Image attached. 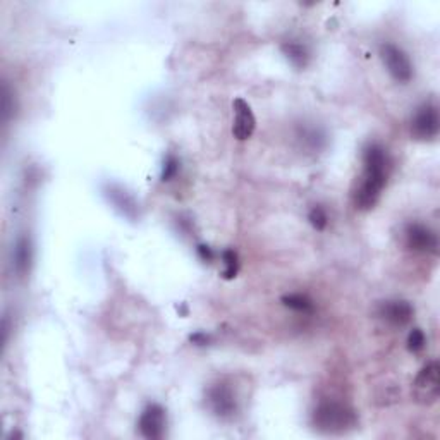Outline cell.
<instances>
[{
  "label": "cell",
  "mask_w": 440,
  "mask_h": 440,
  "mask_svg": "<svg viewBox=\"0 0 440 440\" xmlns=\"http://www.w3.org/2000/svg\"><path fill=\"white\" fill-rule=\"evenodd\" d=\"M389 169L391 160L387 150L378 143H370L363 150V176L353 191V201L358 210L367 211L377 205L382 189L387 184Z\"/></svg>",
  "instance_id": "obj_1"
},
{
  "label": "cell",
  "mask_w": 440,
  "mask_h": 440,
  "mask_svg": "<svg viewBox=\"0 0 440 440\" xmlns=\"http://www.w3.org/2000/svg\"><path fill=\"white\" fill-rule=\"evenodd\" d=\"M312 421L319 432L336 435L356 426V413L343 402L323 401L313 411Z\"/></svg>",
  "instance_id": "obj_2"
},
{
  "label": "cell",
  "mask_w": 440,
  "mask_h": 440,
  "mask_svg": "<svg viewBox=\"0 0 440 440\" xmlns=\"http://www.w3.org/2000/svg\"><path fill=\"white\" fill-rule=\"evenodd\" d=\"M440 117L439 108L432 102H425L416 108L411 119V135L421 141H432L439 136Z\"/></svg>",
  "instance_id": "obj_3"
},
{
  "label": "cell",
  "mask_w": 440,
  "mask_h": 440,
  "mask_svg": "<svg viewBox=\"0 0 440 440\" xmlns=\"http://www.w3.org/2000/svg\"><path fill=\"white\" fill-rule=\"evenodd\" d=\"M413 389H415L416 401L421 402V404L430 406L439 399L440 367L437 361H430L419 370V373L415 378V384H413Z\"/></svg>",
  "instance_id": "obj_4"
},
{
  "label": "cell",
  "mask_w": 440,
  "mask_h": 440,
  "mask_svg": "<svg viewBox=\"0 0 440 440\" xmlns=\"http://www.w3.org/2000/svg\"><path fill=\"white\" fill-rule=\"evenodd\" d=\"M380 57L384 60L385 67H387L389 74L394 78L397 83H409L413 80V64L409 57L402 49H399L394 43H384L380 47Z\"/></svg>",
  "instance_id": "obj_5"
},
{
  "label": "cell",
  "mask_w": 440,
  "mask_h": 440,
  "mask_svg": "<svg viewBox=\"0 0 440 440\" xmlns=\"http://www.w3.org/2000/svg\"><path fill=\"white\" fill-rule=\"evenodd\" d=\"M208 404L215 416L222 419H231L238 413L236 395L226 384H215L208 389Z\"/></svg>",
  "instance_id": "obj_6"
},
{
  "label": "cell",
  "mask_w": 440,
  "mask_h": 440,
  "mask_svg": "<svg viewBox=\"0 0 440 440\" xmlns=\"http://www.w3.org/2000/svg\"><path fill=\"white\" fill-rule=\"evenodd\" d=\"M404 234L409 250L430 255H437V251H439V238L428 226H423L418 222L408 224Z\"/></svg>",
  "instance_id": "obj_7"
},
{
  "label": "cell",
  "mask_w": 440,
  "mask_h": 440,
  "mask_svg": "<svg viewBox=\"0 0 440 440\" xmlns=\"http://www.w3.org/2000/svg\"><path fill=\"white\" fill-rule=\"evenodd\" d=\"M139 432L145 439L148 440H157L162 439L163 433H165L167 426V416L165 409L160 404H148L145 409H143L141 416H139Z\"/></svg>",
  "instance_id": "obj_8"
},
{
  "label": "cell",
  "mask_w": 440,
  "mask_h": 440,
  "mask_svg": "<svg viewBox=\"0 0 440 440\" xmlns=\"http://www.w3.org/2000/svg\"><path fill=\"white\" fill-rule=\"evenodd\" d=\"M234 111V124H233V135L234 138L244 141L253 136L255 129H257V119H255L253 111H251L250 104L243 98H236L233 102Z\"/></svg>",
  "instance_id": "obj_9"
},
{
  "label": "cell",
  "mask_w": 440,
  "mask_h": 440,
  "mask_svg": "<svg viewBox=\"0 0 440 440\" xmlns=\"http://www.w3.org/2000/svg\"><path fill=\"white\" fill-rule=\"evenodd\" d=\"M413 315H415V308L404 299H391L378 306V316L392 327L408 325L413 320Z\"/></svg>",
  "instance_id": "obj_10"
},
{
  "label": "cell",
  "mask_w": 440,
  "mask_h": 440,
  "mask_svg": "<svg viewBox=\"0 0 440 440\" xmlns=\"http://www.w3.org/2000/svg\"><path fill=\"white\" fill-rule=\"evenodd\" d=\"M12 265L19 277H25L32 267V243L26 236L18 238L12 250Z\"/></svg>",
  "instance_id": "obj_11"
},
{
  "label": "cell",
  "mask_w": 440,
  "mask_h": 440,
  "mask_svg": "<svg viewBox=\"0 0 440 440\" xmlns=\"http://www.w3.org/2000/svg\"><path fill=\"white\" fill-rule=\"evenodd\" d=\"M282 52L288 57L289 62L298 69H305L310 62V52L303 43L298 42H286L282 43Z\"/></svg>",
  "instance_id": "obj_12"
},
{
  "label": "cell",
  "mask_w": 440,
  "mask_h": 440,
  "mask_svg": "<svg viewBox=\"0 0 440 440\" xmlns=\"http://www.w3.org/2000/svg\"><path fill=\"white\" fill-rule=\"evenodd\" d=\"M282 305H284L286 308L298 313H312L313 310H315V305H313V301L306 294L284 296V298H282Z\"/></svg>",
  "instance_id": "obj_13"
},
{
  "label": "cell",
  "mask_w": 440,
  "mask_h": 440,
  "mask_svg": "<svg viewBox=\"0 0 440 440\" xmlns=\"http://www.w3.org/2000/svg\"><path fill=\"white\" fill-rule=\"evenodd\" d=\"M108 198L114 201V205L117 208H121L128 217H132L136 211V203L132 201V198L129 196L126 191L115 189V187H108Z\"/></svg>",
  "instance_id": "obj_14"
},
{
  "label": "cell",
  "mask_w": 440,
  "mask_h": 440,
  "mask_svg": "<svg viewBox=\"0 0 440 440\" xmlns=\"http://www.w3.org/2000/svg\"><path fill=\"white\" fill-rule=\"evenodd\" d=\"M222 260L224 267H226L222 272V277L231 281V279L236 277L238 272H240V258H238V253L234 250H226L222 253Z\"/></svg>",
  "instance_id": "obj_15"
},
{
  "label": "cell",
  "mask_w": 440,
  "mask_h": 440,
  "mask_svg": "<svg viewBox=\"0 0 440 440\" xmlns=\"http://www.w3.org/2000/svg\"><path fill=\"white\" fill-rule=\"evenodd\" d=\"M299 138L301 141H305V145H308L312 150H320L325 143V136L315 128H303L299 131Z\"/></svg>",
  "instance_id": "obj_16"
},
{
  "label": "cell",
  "mask_w": 440,
  "mask_h": 440,
  "mask_svg": "<svg viewBox=\"0 0 440 440\" xmlns=\"http://www.w3.org/2000/svg\"><path fill=\"white\" fill-rule=\"evenodd\" d=\"M425 346H426V337H425V334H423V330L413 329L411 332H409L408 340H406V347H408L409 353H413V354L421 353V351L425 349Z\"/></svg>",
  "instance_id": "obj_17"
},
{
  "label": "cell",
  "mask_w": 440,
  "mask_h": 440,
  "mask_svg": "<svg viewBox=\"0 0 440 440\" xmlns=\"http://www.w3.org/2000/svg\"><path fill=\"white\" fill-rule=\"evenodd\" d=\"M308 220L310 224H312L313 229L316 231H323L327 227V224H329V217H327V211L323 210L322 207H313L312 210H310L308 213Z\"/></svg>",
  "instance_id": "obj_18"
},
{
  "label": "cell",
  "mask_w": 440,
  "mask_h": 440,
  "mask_svg": "<svg viewBox=\"0 0 440 440\" xmlns=\"http://www.w3.org/2000/svg\"><path fill=\"white\" fill-rule=\"evenodd\" d=\"M179 167H181V163L176 157L167 155L165 160H163L162 176H160V179H162L163 183H169V181H172L174 177L177 176V172H179Z\"/></svg>",
  "instance_id": "obj_19"
},
{
  "label": "cell",
  "mask_w": 440,
  "mask_h": 440,
  "mask_svg": "<svg viewBox=\"0 0 440 440\" xmlns=\"http://www.w3.org/2000/svg\"><path fill=\"white\" fill-rule=\"evenodd\" d=\"M12 112H14V95L9 90L8 83H4V88H2V121L8 122Z\"/></svg>",
  "instance_id": "obj_20"
},
{
  "label": "cell",
  "mask_w": 440,
  "mask_h": 440,
  "mask_svg": "<svg viewBox=\"0 0 440 440\" xmlns=\"http://www.w3.org/2000/svg\"><path fill=\"white\" fill-rule=\"evenodd\" d=\"M198 255H200V258L203 262H211L215 258V253L207 244H198Z\"/></svg>",
  "instance_id": "obj_21"
},
{
  "label": "cell",
  "mask_w": 440,
  "mask_h": 440,
  "mask_svg": "<svg viewBox=\"0 0 440 440\" xmlns=\"http://www.w3.org/2000/svg\"><path fill=\"white\" fill-rule=\"evenodd\" d=\"M191 343L196 344V346H205V344L210 343V336H207L205 332H196L189 337Z\"/></svg>",
  "instance_id": "obj_22"
}]
</instances>
